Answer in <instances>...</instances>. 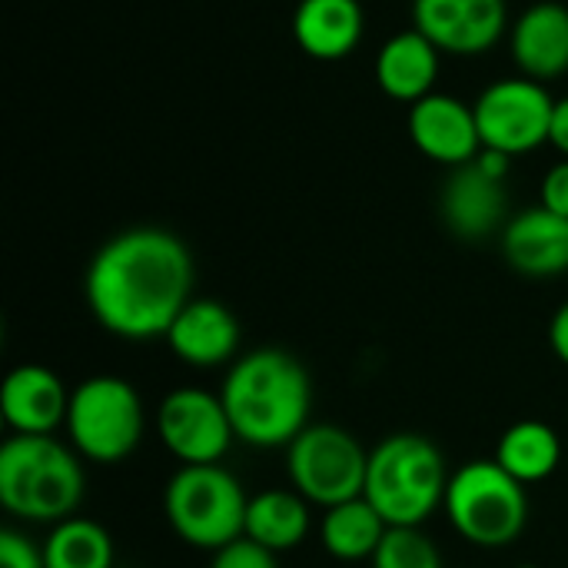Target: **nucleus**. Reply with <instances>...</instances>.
<instances>
[{"label": "nucleus", "mask_w": 568, "mask_h": 568, "mask_svg": "<svg viewBox=\"0 0 568 568\" xmlns=\"http://www.w3.org/2000/svg\"><path fill=\"white\" fill-rule=\"evenodd\" d=\"M83 296L93 320L120 339H163L193 300V256L160 226H133L110 236L87 266Z\"/></svg>", "instance_id": "f257e3e1"}, {"label": "nucleus", "mask_w": 568, "mask_h": 568, "mask_svg": "<svg viewBox=\"0 0 568 568\" xmlns=\"http://www.w3.org/2000/svg\"><path fill=\"white\" fill-rule=\"evenodd\" d=\"M220 399L240 443L253 449H286L310 426L313 383L293 353L260 346L230 366Z\"/></svg>", "instance_id": "f03ea898"}, {"label": "nucleus", "mask_w": 568, "mask_h": 568, "mask_svg": "<svg viewBox=\"0 0 568 568\" xmlns=\"http://www.w3.org/2000/svg\"><path fill=\"white\" fill-rule=\"evenodd\" d=\"M87 473L73 446L53 436H10L0 446V506L13 519L57 526L77 516Z\"/></svg>", "instance_id": "7ed1b4c3"}, {"label": "nucleus", "mask_w": 568, "mask_h": 568, "mask_svg": "<svg viewBox=\"0 0 568 568\" xmlns=\"http://www.w3.org/2000/svg\"><path fill=\"white\" fill-rule=\"evenodd\" d=\"M449 466L439 446L419 433H393L369 449L363 496L389 526H423L443 509Z\"/></svg>", "instance_id": "20e7f679"}, {"label": "nucleus", "mask_w": 568, "mask_h": 568, "mask_svg": "<svg viewBox=\"0 0 568 568\" xmlns=\"http://www.w3.org/2000/svg\"><path fill=\"white\" fill-rule=\"evenodd\" d=\"M443 513L476 549H506L529 526V493L496 459H473L449 476Z\"/></svg>", "instance_id": "39448f33"}, {"label": "nucleus", "mask_w": 568, "mask_h": 568, "mask_svg": "<svg viewBox=\"0 0 568 568\" xmlns=\"http://www.w3.org/2000/svg\"><path fill=\"white\" fill-rule=\"evenodd\" d=\"M146 429L143 399L123 376H90L77 389H70L67 409V446L87 463L116 466L130 459Z\"/></svg>", "instance_id": "423d86ee"}, {"label": "nucleus", "mask_w": 568, "mask_h": 568, "mask_svg": "<svg viewBox=\"0 0 568 568\" xmlns=\"http://www.w3.org/2000/svg\"><path fill=\"white\" fill-rule=\"evenodd\" d=\"M246 506L250 496L240 479L220 463L180 466L163 493V513L176 539L203 552H216L243 539Z\"/></svg>", "instance_id": "0eeeda50"}, {"label": "nucleus", "mask_w": 568, "mask_h": 568, "mask_svg": "<svg viewBox=\"0 0 568 568\" xmlns=\"http://www.w3.org/2000/svg\"><path fill=\"white\" fill-rule=\"evenodd\" d=\"M369 453L336 423H310L286 446V473L293 489L320 509L359 499L366 489Z\"/></svg>", "instance_id": "6e6552de"}, {"label": "nucleus", "mask_w": 568, "mask_h": 568, "mask_svg": "<svg viewBox=\"0 0 568 568\" xmlns=\"http://www.w3.org/2000/svg\"><path fill=\"white\" fill-rule=\"evenodd\" d=\"M473 110L483 146L499 150L506 156H519L549 143L556 100L546 83L529 77H509L489 83L473 103Z\"/></svg>", "instance_id": "1a4fd4ad"}, {"label": "nucleus", "mask_w": 568, "mask_h": 568, "mask_svg": "<svg viewBox=\"0 0 568 568\" xmlns=\"http://www.w3.org/2000/svg\"><path fill=\"white\" fill-rule=\"evenodd\" d=\"M156 429L160 443L180 459V466H216L236 439L220 393L196 386L166 393L156 413Z\"/></svg>", "instance_id": "9d476101"}, {"label": "nucleus", "mask_w": 568, "mask_h": 568, "mask_svg": "<svg viewBox=\"0 0 568 568\" xmlns=\"http://www.w3.org/2000/svg\"><path fill=\"white\" fill-rule=\"evenodd\" d=\"M509 23L506 0H413V27L453 57L493 50Z\"/></svg>", "instance_id": "9b49d317"}, {"label": "nucleus", "mask_w": 568, "mask_h": 568, "mask_svg": "<svg viewBox=\"0 0 568 568\" xmlns=\"http://www.w3.org/2000/svg\"><path fill=\"white\" fill-rule=\"evenodd\" d=\"M439 216L453 236L469 243L503 233V226L509 223L506 180L486 173L476 160L449 170L439 190Z\"/></svg>", "instance_id": "f8f14e48"}, {"label": "nucleus", "mask_w": 568, "mask_h": 568, "mask_svg": "<svg viewBox=\"0 0 568 568\" xmlns=\"http://www.w3.org/2000/svg\"><path fill=\"white\" fill-rule=\"evenodd\" d=\"M163 339L180 363L193 369H216V366H233L240 359L236 353L243 343V326L226 303L193 296L180 310V316L173 320Z\"/></svg>", "instance_id": "ddd939ff"}, {"label": "nucleus", "mask_w": 568, "mask_h": 568, "mask_svg": "<svg viewBox=\"0 0 568 568\" xmlns=\"http://www.w3.org/2000/svg\"><path fill=\"white\" fill-rule=\"evenodd\" d=\"M409 136L423 156L449 170L473 163L483 150L473 103L449 93H429L409 106Z\"/></svg>", "instance_id": "4468645a"}, {"label": "nucleus", "mask_w": 568, "mask_h": 568, "mask_svg": "<svg viewBox=\"0 0 568 568\" xmlns=\"http://www.w3.org/2000/svg\"><path fill=\"white\" fill-rule=\"evenodd\" d=\"M67 409L70 389L53 369L40 363L10 369L0 386V416L13 436H53L63 429Z\"/></svg>", "instance_id": "2eb2a0df"}, {"label": "nucleus", "mask_w": 568, "mask_h": 568, "mask_svg": "<svg viewBox=\"0 0 568 568\" xmlns=\"http://www.w3.org/2000/svg\"><path fill=\"white\" fill-rule=\"evenodd\" d=\"M506 263L529 280H552L568 273V220L539 206H529L499 233Z\"/></svg>", "instance_id": "dca6fc26"}, {"label": "nucleus", "mask_w": 568, "mask_h": 568, "mask_svg": "<svg viewBox=\"0 0 568 568\" xmlns=\"http://www.w3.org/2000/svg\"><path fill=\"white\" fill-rule=\"evenodd\" d=\"M513 60L523 77L549 83L568 70V7L536 3L513 23Z\"/></svg>", "instance_id": "f3484780"}, {"label": "nucleus", "mask_w": 568, "mask_h": 568, "mask_svg": "<svg viewBox=\"0 0 568 568\" xmlns=\"http://www.w3.org/2000/svg\"><path fill=\"white\" fill-rule=\"evenodd\" d=\"M293 40L313 60L349 57L363 40L359 0H300L293 10Z\"/></svg>", "instance_id": "a211bd4d"}, {"label": "nucleus", "mask_w": 568, "mask_h": 568, "mask_svg": "<svg viewBox=\"0 0 568 568\" xmlns=\"http://www.w3.org/2000/svg\"><path fill=\"white\" fill-rule=\"evenodd\" d=\"M439 77V50L413 27L389 37L376 53V83L389 100L419 103L423 97L436 93Z\"/></svg>", "instance_id": "6ab92c4d"}, {"label": "nucleus", "mask_w": 568, "mask_h": 568, "mask_svg": "<svg viewBox=\"0 0 568 568\" xmlns=\"http://www.w3.org/2000/svg\"><path fill=\"white\" fill-rule=\"evenodd\" d=\"M310 503L296 489H266L250 496L243 536L270 552L300 549L310 536Z\"/></svg>", "instance_id": "aec40b11"}, {"label": "nucleus", "mask_w": 568, "mask_h": 568, "mask_svg": "<svg viewBox=\"0 0 568 568\" xmlns=\"http://www.w3.org/2000/svg\"><path fill=\"white\" fill-rule=\"evenodd\" d=\"M516 483H523L526 489L536 483H546L559 463H562V439L549 423L539 419H523L516 426H509L499 443H496V456H493Z\"/></svg>", "instance_id": "412c9836"}, {"label": "nucleus", "mask_w": 568, "mask_h": 568, "mask_svg": "<svg viewBox=\"0 0 568 568\" xmlns=\"http://www.w3.org/2000/svg\"><path fill=\"white\" fill-rule=\"evenodd\" d=\"M386 529H389V523L376 513V506L366 496H359V499L339 503L333 509H323L320 542L339 562H369L376 556Z\"/></svg>", "instance_id": "4be33fe9"}, {"label": "nucleus", "mask_w": 568, "mask_h": 568, "mask_svg": "<svg viewBox=\"0 0 568 568\" xmlns=\"http://www.w3.org/2000/svg\"><path fill=\"white\" fill-rule=\"evenodd\" d=\"M43 568H113L116 549L113 536L83 516H70L57 526H50V536L43 539Z\"/></svg>", "instance_id": "5701e85b"}, {"label": "nucleus", "mask_w": 568, "mask_h": 568, "mask_svg": "<svg viewBox=\"0 0 568 568\" xmlns=\"http://www.w3.org/2000/svg\"><path fill=\"white\" fill-rule=\"evenodd\" d=\"M373 568H446L436 542L423 532V526H389L376 556L369 559Z\"/></svg>", "instance_id": "b1692460"}, {"label": "nucleus", "mask_w": 568, "mask_h": 568, "mask_svg": "<svg viewBox=\"0 0 568 568\" xmlns=\"http://www.w3.org/2000/svg\"><path fill=\"white\" fill-rule=\"evenodd\" d=\"M210 568H280V562H276V552H270L243 536V539L216 549Z\"/></svg>", "instance_id": "393cba45"}, {"label": "nucleus", "mask_w": 568, "mask_h": 568, "mask_svg": "<svg viewBox=\"0 0 568 568\" xmlns=\"http://www.w3.org/2000/svg\"><path fill=\"white\" fill-rule=\"evenodd\" d=\"M0 568H43V549L17 529H0Z\"/></svg>", "instance_id": "a878e982"}, {"label": "nucleus", "mask_w": 568, "mask_h": 568, "mask_svg": "<svg viewBox=\"0 0 568 568\" xmlns=\"http://www.w3.org/2000/svg\"><path fill=\"white\" fill-rule=\"evenodd\" d=\"M542 206L568 220V160H559L556 166H549V173L542 180Z\"/></svg>", "instance_id": "bb28decb"}, {"label": "nucleus", "mask_w": 568, "mask_h": 568, "mask_svg": "<svg viewBox=\"0 0 568 568\" xmlns=\"http://www.w3.org/2000/svg\"><path fill=\"white\" fill-rule=\"evenodd\" d=\"M549 346H552L556 359L568 366V300L549 320Z\"/></svg>", "instance_id": "cd10ccee"}, {"label": "nucleus", "mask_w": 568, "mask_h": 568, "mask_svg": "<svg viewBox=\"0 0 568 568\" xmlns=\"http://www.w3.org/2000/svg\"><path fill=\"white\" fill-rule=\"evenodd\" d=\"M549 143L568 160V97L556 100V113H552V130H549Z\"/></svg>", "instance_id": "c85d7f7f"}, {"label": "nucleus", "mask_w": 568, "mask_h": 568, "mask_svg": "<svg viewBox=\"0 0 568 568\" xmlns=\"http://www.w3.org/2000/svg\"><path fill=\"white\" fill-rule=\"evenodd\" d=\"M516 568H542V566H516Z\"/></svg>", "instance_id": "c756f323"}]
</instances>
